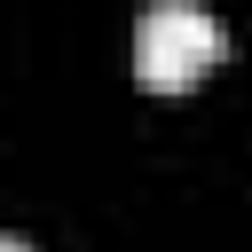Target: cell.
Returning a JSON list of instances; mask_svg holds the SVG:
<instances>
[{
	"label": "cell",
	"instance_id": "obj_1",
	"mask_svg": "<svg viewBox=\"0 0 252 252\" xmlns=\"http://www.w3.org/2000/svg\"><path fill=\"white\" fill-rule=\"evenodd\" d=\"M220 24L189 0H158L142 24H134V79L150 94H189L213 63H220Z\"/></svg>",
	"mask_w": 252,
	"mask_h": 252
},
{
	"label": "cell",
	"instance_id": "obj_2",
	"mask_svg": "<svg viewBox=\"0 0 252 252\" xmlns=\"http://www.w3.org/2000/svg\"><path fill=\"white\" fill-rule=\"evenodd\" d=\"M0 252H24V244H16V236H0Z\"/></svg>",
	"mask_w": 252,
	"mask_h": 252
}]
</instances>
